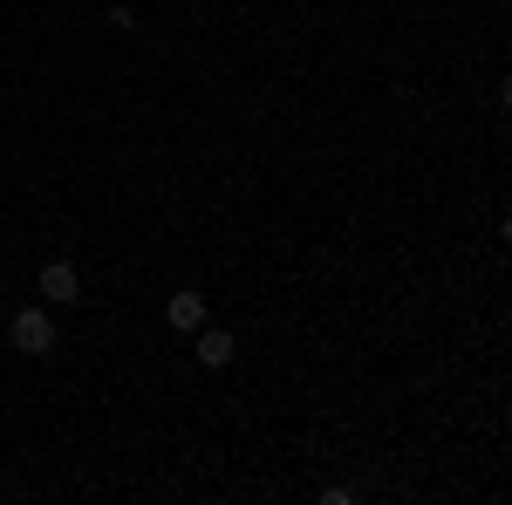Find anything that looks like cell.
Listing matches in <instances>:
<instances>
[{"instance_id": "6da1fadb", "label": "cell", "mask_w": 512, "mask_h": 505, "mask_svg": "<svg viewBox=\"0 0 512 505\" xmlns=\"http://www.w3.org/2000/svg\"><path fill=\"white\" fill-rule=\"evenodd\" d=\"M7 342H14L21 355H48V349H55V321H48V308H35V301H28V308H14Z\"/></svg>"}, {"instance_id": "7a4b0ae2", "label": "cell", "mask_w": 512, "mask_h": 505, "mask_svg": "<svg viewBox=\"0 0 512 505\" xmlns=\"http://www.w3.org/2000/svg\"><path fill=\"white\" fill-rule=\"evenodd\" d=\"M35 294H41V301H55V308H76V301H82V273L69 267V260H48L41 280H35Z\"/></svg>"}, {"instance_id": "3957f363", "label": "cell", "mask_w": 512, "mask_h": 505, "mask_svg": "<svg viewBox=\"0 0 512 505\" xmlns=\"http://www.w3.org/2000/svg\"><path fill=\"white\" fill-rule=\"evenodd\" d=\"M164 321H171L178 335H198V328H205V294H198V287H178V294L164 301Z\"/></svg>"}, {"instance_id": "277c9868", "label": "cell", "mask_w": 512, "mask_h": 505, "mask_svg": "<svg viewBox=\"0 0 512 505\" xmlns=\"http://www.w3.org/2000/svg\"><path fill=\"white\" fill-rule=\"evenodd\" d=\"M233 355H239V342L226 328H198V362H205V369H226Z\"/></svg>"}, {"instance_id": "5b68a950", "label": "cell", "mask_w": 512, "mask_h": 505, "mask_svg": "<svg viewBox=\"0 0 512 505\" xmlns=\"http://www.w3.org/2000/svg\"><path fill=\"white\" fill-rule=\"evenodd\" d=\"M110 28H123V35L137 28V7H130V0H117V7H110Z\"/></svg>"}]
</instances>
